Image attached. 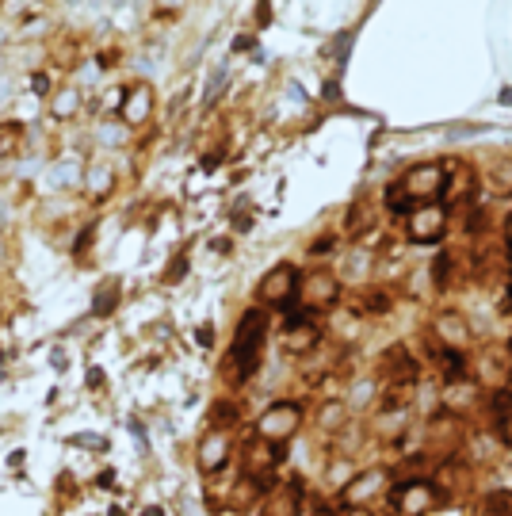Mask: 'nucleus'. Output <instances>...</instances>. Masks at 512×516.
Returning <instances> with one entry per match:
<instances>
[{
    "mask_svg": "<svg viewBox=\"0 0 512 516\" xmlns=\"http://www.w3.org/2000/svg\"><path fill=\"white\" fill-rule=\"evenodd\" d=\"M268 329H272V318L268 310L260 306H249L241 318H237L234 341L222 356V379L226 387H245L260 371V356H264V344H268Z\"/></svg>",
    "mask_w": 512,
    "mask_h": 516,
    "instance_id": "nucleus-1",
    "label": "nucleus"
},
{
    "mask_svg": "<svg viewBox=\"0 0 512 516\" xmlns=\"http://www.w3.org/2000/svg\"><path fill=\"white\" fill-rule=\"evenodd\" d=\"M321 344V325L318 314L302 310L299 302L283 310V325H279V348L287 356H310L314 348Z\"/></svg>",
    "mask_w": 512,
    "mask_h": 516,
    "instance_id": "nucleus-2",
    "label": "nucleus"
},
{
    "mask_svg": "<svg viewBox=\"0 0 512 516\" xmlns=\"http://www.w3.org/2000/svg\"><path fill=\"white\" fill-rule=\"evenodd\" d=\"M299 268L291 264V260H283L276 268H268L264 272V280L256 283V306L260 310H287V306H295L299 302Z\"/></svg>",
    "mask_w": 512,
    "mask_h": 516,
    "instance_id": "nucleus-3",
    "label": "nucleus"
},
{
    "mask_svg": "<svg viewBox=\"0 0 512 516\" xmlns=\"http://www.w3.org/2000/svg\"><path fill=\"white\" fill-rule=\"evenodd\" d=\"M283 459H287V444H268V440L253 436V440H245V448H241V478L272 486Z\"/></svg>",
    "mask_w": 512,
    "mask_h": 516,
    "instance_id": "nucleus-4",
    "label": "nucleus"
},
{
    "mask_svg": "<svg viewBox=\"0 0 512 516\" xmlns=\"http://www.w3.org/2000/svg\"><path fill=\"white\" fill-rule=\"evenodd\" d=\"M375 375H379V387L383 390H398V387H417V375H421V364L413 360L406 344H390L379 364H375Z\"/></svg>",
    "mask_w": 512,
    "mask_h": 516,
    "instance_id": "nucleus-5",
    "label": "nucleus"
},
{
    "mask_svg": "<svg viewBox=\"0 0 512 516\" xmlns=\"http://www.w3.org/2000/svg\"><path fill=\"white\" fill-rule=\"evenodd\" d=\"M386 497H390V513H402V516H425V513H432V505H440V497H436V490H432L428 478L394 482Z\"/></svg>",
    "mask_w": 512,
    "mask_h": 516,
    "instance_id": "nucleus-6",
    "label": "nucleus"
},
{
    "mask_svg": "<svg viewBox=\"0 0 512 516\" xmlns=\"http://www.w3.org/2000/svg\"><path fill=\"white\" fill-rule=\"evenodd\" d=\"M302 429V406L299 402H276L260 413L256 421V436L268 444H287L295 432Z\"/></svg>",
    "mask_w": 512,
    "mask_h": 516,
    "instance_id": "nucleus-7",
    "label": "nucleus"
},
{
    "mask_svg": "<svg viewBox=\"0 0 512 516\" xmlns=\"http://www.w3.org/2000/svg\"><path fill=\"white\" fill-rule=\"evenodd\" d=\"M398 188L406 195L413 207H421V203H440V195H444V169L440 165H413V169L398 180Z\"/></svg>",
    "mask_w": 512,
    "mask_h": 516,
    "instance_id": "nucleus-8",
    "label": "nucleus"
},
{
    "mask_svg": "<svg viewBox=\"0 0 512 516\" xmlns=\"http://www.w3.org/2000/svg\"><path fill=\"white\" fill-rule=\"evenodd\" d=\"M383 494H390V471L383 467H371L348 478V486L341 490L344 509H371V501H379Z\"/></svg>",
    "mask_w": 512,
    "mask_h": 516,
    "instance_id": "nucleus-9",
    "label": "nucleus"
},
{
    "mask_svg": "<svg viewBox=\"0 0 512 516\" xmlns=\"http://www.w3.org/2000/svg\"><path fill=\"white\" fill-rule=\"evenodd\" d=\"M337 302H341V280H337L329 268H318V272H310V276L299 283V306L302 310L321 314V310H333Z\"/></svg>",
    "mask_w": 512,
    "mask_h": 516,
    "instance_id": "nucleus-10",
    "label": "nucleus"
},
{
    "mask_svg": "<svg viewBox=\"0 0 512 516\" xmlns=\"http://www.w3.org/2000/svg\"><path fill=\"white\" fill-rule=\"evenodd\" d=\"M306 486L302 478H283V482H272V490L264 494V509L260 516H306Z\"/></svg>",
    "mask_w": 512,
    "mask_h": 516,
    "instance_id": "nucleus-11",
    "label": "nucleus"
},
{
    "mask_svg": "<svg viewBox=\"0 0 512 516\" xmlns=\"http://www.w3.org/2000/svg\"><path fill=\"white\" fill-rule=\"evenodd\" d=\"M448 230V207H440V203H421V207H413L406 218V234L417 241V245H432V241H440Z\"/></svg>",
    "mask_w": 512,
    "mask_h": 516,
    "instance_id": "nucleus-12",
    "label": "nucleus"
},
{
    "mask_svg": "<svg viewBox=\"0 0 512 516\" xmlns=\"http://www.w3.org/2000/svg\"><path fill=\"white\" fill-rule=\"evenodd\" d=\"M428 482H432V490L440 497V505H448L451 497H459L470 490V467L459 459V455H448L436 471L428 474Z\"/></svg>",
    "mask_w": 512,
    "mask_h": 516,
    "instance_id": "nucleus-13",
    "label": "nucleus"
},
{
    "mask_svg": "<svg viewBox=\"0 0 512 516\" xmlns=\"http://www.w3.org/2000/svg\"><path fill=\"white\" fill-rule=\"evenodd\" d=\"M440 169L451 172V176H444V195H440V207H448V203H463V199L474 195V188H478V172L470 169L467 161H455V157H448V161H440Z\"/></svg>",
    "mask_w": 512,
    "mask_h": 516,
    "instance_id": "nucleus-14",
    "label": "nucleus"
},
{
    "mask_svg": "<svg viewBox=\"0 0 512 516\" xmlns=\"http://www.w3.org/2000/svg\"><path fill=\"white\" fill-rule=\"evenodd\" d=\"M428 356H432V367L440 371L444 383H463L470 375V356L463 348H444L428 337Z\"/></svg>",
    "mask_w": 512,
    "mask_h": 516,
    "instance_id": "nucleus-15",
    "label": "nucleus"
},
{
    "mask_svg": "<svg viewBox=\"0 0 512 516\" xmlns=\"http://www.w3.org/2000/svg\"><path fill=\"white\" fill-rule=\"evenodd\" d=\"M153 115V88L146 81H134L130 88H123V100H119V119L127 127H142Z\"/></svg>",
    "mask_w": 512,
    "mask_h": 516,
    "instance_id": "nucleus-16",
    "label": "nucleus"
},
{
    "mask_svg": "<svg viewBox=\"0 0 512 516\" xmlns=\"http://www.w3.org/2000/svg\"><path fill=\"white\" fill-rule=\"evenodd\" d=\"M230 455H234L230 436H226V432H207V436L199 440V448H195V463H199L203 474H218V471H226Z\"/></svg>",
    "mask_w": 512,
    "mask_h": 516,
    "instance_id": "nucleus-17",
    "label": "nucleus"
},
{
    "mask_svg": "<svg viewBox=\"0 0 512 516\" xmlns=\"http://www.w3.org/2000/svg\"><path fill=\"white\" fill-rule=\"evenodd\" d=\"M467 337H470V325L459 310H444V314H436V322H432V341L436 344H444V348H463Z\"/></svg>",
    "mask_w": 512,
    "mask_h": 516,
    "instance_id": "nucleus-18",
    "label": "nucleus"
},
{
    "mask_svg": "<svg viewBox=\"0 0 512 516\" xmlns=\"http://www.w3.org/2000/svg\"><path fill=\"white\" fill-rule=\"evenodd\" d=\"M478 383H482V387H493V390L509 387L512 383L509 356H501V352H486V356L478 360Z\"/></svg>",
    "mask_w": 512,
    "mask_h": 516,
    "instance_id": "nucleus-19",
    "label": "nucleus"
},
{
    "mask_svg": "<svg viewBox=\"0 0 512 516\" xmlns=\"http://www.w3.org/2000/svg\"><path fill=\"white\" fill-rule=\"evenodd\" d=\"M375 218H379V207L371 203V199H356L352 207H348V215H344V234L348 237H363L375 230Z\"/></svg>",
    "mask_w": 512,
    "mask_h": 516,
    "instance_id": "nucleus-20",
    "label": "nucleus"
},
{
    "mask_svg": "<svg viewBox=\"0 0 512 516\" xmlns=\"http://www.w3.org/2000/svg\"><path fill=\"white\" fill-rule=\"evenodd\" d=\"M81 108H85V92L77 85H62L50 96V115H54V119H77Z\"/></svg>",
    "mask_w": 512,
    "mask_h": 516,
    "instance_id": "nucleus-21",
    "label": "nucleus"
},
{
    "mask_svg": "<svg viewBox=\"0 0 512 516\" xmlns=\"http://www.w3.org/2000/svg\"><path fill=\"white\" fill-rule=\"evenodd\" d=\"M356 310H360L363 318H379V314H390L394 310V295L386 291V287H363L360 299L352 302Z\"/></svg>",
    "mask_w": 512,
    "mask_h": 516,
    "instance_id": "nucleus-22",
    "label": "nucleus"
},
{
    "mask_svg": "<svg viewBox=\"0 0 512 516\" xmlns=\"http://www.w3.org/2000/svg\"><path fill=\"white\" fill-rule=\"evenodd\" d=\"M115 192V172H111V165H88L85 169V195L92 199V203H100V199H107V195Z\"/></svg>",
    "mask_w": 512,
    "mask_h": 516,
    "instance_id": "nucleus-23",
    "label": "nucleus"
},
{
    "mask_svg": "<svg viewBox=\"0 0 512 516\" xmlns=\"http://www.w3.org/2000/svg\"><path fill=\"white\" fill-rule=\"evenodd\" d=\"M478 402V387L470 383V379H463V383H448L444 387V413H451V417H459L463 409H470Z\"/></svg>",
    "mask_w": 512,
    "mask_h": 516,
    "instance_id": "nucleus-24",
    "label": "nucleus"
},
{
    "mask_svg": "<svg viewBox=\"0 0 512 516\" xmlns=\"http://www.w3.org/2000/svg\"><path fill=\"white\" fill-rule=\"evenodd\" d=\"M360 325H363V314L356 306H344L341 314L333 318V333L341 337V341H356L360 337Z\"/></svg>",
    "mask_w": 512,
    "mask_h": 516,
    "instance_id": "nucleus-25",
    "label": "nucleus"
},
{
    "mask_svg": "<svg viewBox=\"0 0 512 516\" xmlns=\"http://www.w3.org/2000/svg\"><path fill=\"white\" fill-rule=\"evenodd\" d=\"M344 425H348V409H344L341 402H325V406L318 409L321 432H344Z\"/></svg>",
    "mask_w": 512,
    "mask_h": 516,
    "instance_id": "nucleus-26",
    "label": "nucleus"
},
{
    "mask_svg": "<svg viewBox=\"0 0 512 516\" xmlns=\"http://www.w3.org/2000/svg\"><path fill=\"white\" fill-rule=\"evenodd\" d=\"M237 417H241V409L234 402H214L207 421H211V432H230L237 425Z\"/></svg>",
    "mask_w": 512,
    "mask_h": 516,
    "instance_id": "nucleus-27",
    "label": "nucleus"
},
{
    "mask_svg": "<svg viewBox=\"0 0 512 516\" xmlns=\"http://www.w3.org/2000/svg\"><path fill=\"white\" fill-rule=\"evenodd\" d=\"M451 272H455V253H440V257L432 260V287L436 291H448L451 287Z\"/></svg>",
    "mask_w": 512,
    "mask_h": 516,
    "instance_id": "nucleus-28",
    "label": "nucleus"
},
{
    "mask_svg": "<svg viewBox=\"0 0 512 516\" xmlns=\"http://www.w3.org/2000/svg\"><path fill=\"white\" fill-rule=\"evenodd\" d=\"M23 146V123H0V161Z\"/></svg>",
    "mask_w": 512,
    "mask_h": 516,
    "instance_id": "nucleus-29",
    "label": "nucleus"
},
{
    "mask_svg": "<svg viewBox=\"0 0 512 516\" xmlns=\"http://www.w3.org/2000/svg\"><path fill=\"white\" fill-rule=\"evenodd\" d=\"M482 513L490 516H512V490H493L486 501H482Z\"/></svg>",
    "mask_w": 512,
    "mask_h": 516,
    "instance_id": "nucleus-30",
    "label": "nucleus"
},
{
    "mask_svg": "<svg viewBox=\"0 0 512 516\" xmlns=\"http://www.w3.org/2000/svg\"><path fill=\"white\" fill-rule=\"evenodd\" d=\"M490 188H493V195H512V161H501V165H493Z\"/></svg>",
    "mask_w": 512,
    "mask_h": 516,
    "instance_id": "nucleus-31",
    "label": "nucleus"
},
{
    "mask_svg": "<svg viewBox=\"0 0 512 516\" xmlns=\"http://www.w3.org/2000/svg\"><path fill=\"white\" fill-rule=\"evenodd\" d=\"M493 432H497V440L512 448V417H501V421H493Z\"/></svg>",
    "mask_w": 512,
    "mask_h": 516,
    "instance_id": "nucleus-32",
    "label": "nucleus"
},
{
    "mask_svg": "<svg viewBox=\"0 0 512 516\" xmlns=\"http://www.w3.org/2000/svg\"><path fill=\"white\" fill-rule=\"evenodd\" d=\"M115 291H119V283H107L104 291H100V306H96V310H100V314H111V310H115Z\"/></svg>",
    "mask_w": 512,
    "mask_h": 516,
    "instance_id": "nucleus-33",
    "label": "nucleus"
},
{
    "mask_svg": "<svg viewBox=\"0 0 512 516\" xmlns=\"http://www.w3.org/2000/svg\"><path fill=\"white\" fill-rule=\"evenodd\" d=\"M333 245H337V237H333V234H321V241H314V245H310V253H314V257H321V253H329Z\"/></svg>",
    "mask_w": 512,
    "mask_h": 516,
    "instance_id": "nucleus-34",
    "label": "nucleus"
},
{
    "mask_svg": "<svg viewBox=\"0 0 512 516\" xmlns=\"http://www.w3.org/2000/svg\"><path fill=\"white\" fill-rule=\"evenodd\" d=\"M180 272H184V257H176V260H172V272H169V276H165V280H180Z\"/></svg>",
    "mask_w": 512,
    "mask_h": 516,
    "instance_id": "nucleus-35",
    "label": "nucleus"
},
{
    "mask_svg": "<svg viewBox=\"0 0 512 516\" xmlns=\"http://www.w3.org/2000/svg\"><path fill=\"white\" fill-rule=\"evenodd\" d=\"M501 237H505V253L512 257V215L505 218V234H501Z\"/></svg>",
    "mask_w": 512,
    "mask_h": 516,
    "instance_id": "nucleus-36",
    "label": "nucleus"
},
{
    "mask_svg": "<svg viewBox=\"0 0 512 516\" xmlns=\"http://www.w3.org/2000/svg\"><path fill=\"white\" fill-rule=\"evenodd\" d=\"M31 88H35V92H46V73H35V77H31Z\"/></svg>",
    "mask_w": 512,
    "mask_h": 516,
    "instance_id": "nucleus-37",
    "label": "nucleus"
},
{
    "mask_svg": "<svg viewBox=\"0 0 512 516\" xmlns=\"http://www.w3.org/2000/svg\"><path fill=\"white\" fill-rule=\"evenodd\" d=\"M367 516H394L390 509H379V513H367Z\"/></svg>",
    "mask_w": 512,
    "mask_h": 516,
    "instance_id": "nucleus-38",
    "label": "nucleus"
},
{
    "mask_svg": "<svg viewBox=\"0 0 512 516\" xmlns=\"http://www.w3.org/2000/svg\"><path fill=\"white\" fill-rule=\"evenodd\" d=\"M509 310H512V280H509Z\"/></svg>",
    "mask_w": 512,
    "mask_h": 516,
    "instance_id": "nucleus-39",
    "label": "nucleus"
},
{
    "mask_svg": "<svg viewBox=\"0 0 512 516\" xmlns=\"http://www.w3.org/2000/svg\"><path fill=\"white\" fill-rule=\"evenodd\" d=\"M505 356H509V364H512V341H509V352H505Z\"/></svg>",
    "mask_w": 512,
    "mask_h": 516,
    "instance_id": "nucleus-40",
    "label": "nucleus"
},
{
    "mask_svg": "<svg viewBox=\"0 0 512 516\" xmlns=\"http://www.w3.org/2000/svg\"><path fill=\"white\" fill-rule=\"evenodd\" d=\"M478 516H490V513H478Z\"/></svg>",
    "mask_w": 512,
    "mask_h": 516,
    "instance_id": "nucleus-41",
    "label": "nucleus"
}]
</instances>
